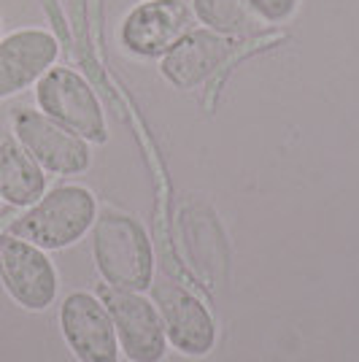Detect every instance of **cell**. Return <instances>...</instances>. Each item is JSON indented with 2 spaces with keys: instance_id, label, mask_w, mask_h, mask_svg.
<instances>
[{
  "instance_id": "6",
  "label": "cell",
  "mask_w": 359,
  "mask_h": 362,
  "mask_svg": "<svg viewBox=\"0 0 359 362\" xmlns=\"http://www.w3.org/2000/svg\"><path fill=\"white\" fill-rule=\"evenodd\" d=\"M98 298L111 314L117 341L122 354L130 362H160L167 351L163 317L157 305L149 303L141 292L130 289L103 287L98 289Z\"/></svg>"
},
{
  "instance_id": "9",
  "label": "cell",
  "mask_w": 359,
  "mask_h": 362,
  "mask_svg": "<svg viewBox=\"0 0 359 362\" xmlns=\"http://www.w3.org/2000/svg\"><path fill=\"white\" fill-rule=\"evenodd\" d=\"M60 44L44 28H19L0 38V100L35 87L57 62Z\"/></svg>"
},
{
  "instance_id": "15",
  "label": "cell",
  "mask_w": 359,
  "mask_h": 362,
  "mask_svg": "<svg viewBox=\"0 0 359 362\" xmlns=\"http://www.w3.org/2000/svg\"><path fill=\"white\" fill-rule=\"evenodd\" d=\"M0 203H3V200H0Z\"/></svg>"
},
{
  "instance_id": "1",
  "label": "cell",
  "mask_w": 359,
  "mask_h": 362,
  "mask_svg": "<svg viewBox=\"0 0 359 362\" xmlns=\"http://www.w3.org/2000/svg\"><path fill=\"white\" fill-rule=\"evenodd\" d=\"M98 219V200L81 184L46 189L38 203L14 216L3 233L22 238L44 252H60L81 241Z\"/></svg>"
},
{
  "instance_id": "11",
  "label": "cell",
  "mask_w": 359,
  "mask_h": 362,
  "mask_svg": "<svg viewBox=\"0 0 359 362\" xmlns=\"http://www.w3.org/2000/svg\"><path fill=\"white\" fill-rule=\"evenodd\" d=\"M187 8L176 0H146L124 16L119 30L122 46L135 57H163L189 30Z\"/></svg>"
},
{
  "instance_id": "14",
  "label": "cell",
  "mask_w": 359,
  "mask_h": 362,
  "mask_svg": "<svg viewBox=\"0 0 359 362\" xmlns=\"http://www.w3.org/2000/svg\"><path fill=\"white\" fill-rule=\"evenodd\" d=\"M257 14L262 16L268 25H281L298 11V0H252Z\"/></svg>"
},
{
  "instance_id": "3",
  "label": "cell",
  "mask_w": 359,
  "mask_h": 362,
  "mask_svg": "<svg viewBox=\"0 0 359 362\" xmlns=\"http://www.w3.org/2000/svg\"><path fill=\"white\" fill-rule=\"evenodd\" d=\"M35 106L38 111H44L49 119H54L65 130L84 138L87 144L108 141V127H105L98 95L87 84V78L71 68L52 65L35 81Z\"/></svg>"
},
{
  "instance_id": "8",
  "label": "cell",
  "mask_w": 359,
  "mask_h": 362,
  "mask_svg": "<svg viewBox=\"0 0 359 362\" xmlns=\"http://www.w3.org/2000/svg\"><path fill=\"white\" fill-rule=\"evenodd\" d=\"M60 330L78 362H117L119 341L111 314L92 292H71L60 305Z\"/></svg>"
},
{
  "instance_id": "16",
  "label": "cell",
  "mask_w": 359,
  "mask_h": 362,
  "mask_svg": "<svg viewBox=\"0 0 359 362\" xmlns=\"http://www.w3.org/2000/svg\"><path fill=\"white\" fill-rule=\"evenodd\" d=\"M0 38H3V35H0Z\"/></svg>"
},
{
  "instance_id": "7",
  "label": "cell",
  "mask_w": 359,
  "mask_h": 362,
  "mask_svg": "<svg viewBox=\"0 0 359 362\" xmlns=\"http://www.w3.org/2000/svg\"><path fill=\"white\" fill-rule=\"evenodd\" d=\"M151 292L167 344L187 357H206L216 344V325L206 303L170 279L151 281Z\"/></svg>"
},
{
  "instance_id": "13",
  "label": "cell",
  "mask_w": 359,
  "mask_h": 362,
  "mask_svg": "<svg viewBox=\"0 0 359 362\" xmlns=\"http://www.w3.org/2000/svg\"><path fill=\"white\" fill-rule=\"evenodd\" d=\"M192 14L203 28L227 38H249L268 28L252 0H192Z\"/></svg>"
},
{
  "instance_id": "5",
  "label": "cell",
  "mask_w": 359,
  "mask_h": 362,
  "mask_svg": "<svg viewBox=\"0 0 359 362\" xmlns=\"http://www.w3.org/2000/svg\"><path fill=\"white\" fill-rule=\"evenodd\" d=\"M11 133L46 173L78 176L92 163L90 144L54 119H49L44 111L16 108L11 114Z\"/></svg>"
},
{
  "instance_id": "4",
  "label": "cell",
  "mask_w": 359,
  "mask_h": 362,
  "mask_svg": "<svg viewBox=\"0 0 359 362\" xmlns=\"http://www.w3.org/2000/svg\"><path fill=\"white\" fill-rule=\"evenodd\" d=\"M0 284L19 308L38 314L57 300L60 276L49 252L0 233Z\"/></svg>"
},
{
  "instance_id": "10",
  "label": "cell",
  "mask_w": 359,
  "mask_h": 362,
  "mask_svg": "<svg viewBox=\"0 0 359 362\" xmlns=\"http://www.w3.org/2000/svg\"><path fill=\"white\" fill-rule=\"evenodd\" d=\"M233 52V38L208 28H192L160 57V74L176 90H197L216 74Z\"/></svg>"
},
{
  "instance_id": "12",
  "label": "cell",
  "mask_w": 359,
  "mask_h": 362,
  "mask_svg": "<svg viewBox=\"0 0 359 362\" xmlns=\"http://www.w3.org/2000/svg\"><path fill=\"white\" fill-rule=\"evenodd\" d=\"M46 192V170L16 138L0 141V200L11 209H30Z\"/></svg>"
},
{
  "instance_id": "2",
  "label": "cell",
  "mask_w": 359,
  "mask_h": 362,
  "mask_svg": "<svg viewBox=\"0 0 359 362\" xmlns=\"http://www.w3.org/2000/svg\"><path fill=\"white\" fill-rule=\"evenodd\" d=\"M95 268L108 287L143 292L154 281V249L143 225L127 214L105 211L92 225Z\"/></svg>"
}]
</instances>
